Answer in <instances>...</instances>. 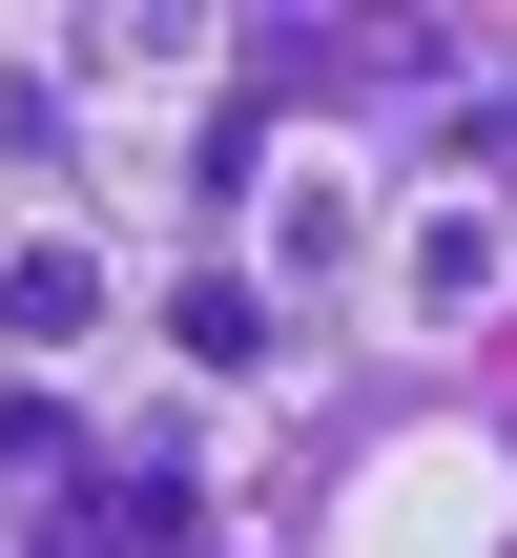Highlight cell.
<instances>
[{
	"label": "cell",
	"mask_w": 517,
	"mask_h": 558,
	"mask_svg": "<svg viewBox=\"0 0 517 558\" xmlns=\"http://www.w3.org/2000/svg\"><path fill=\"white\" fill-rule=\"evenodd\" d=\"M477 538H497V456H373L352 558H477Z\"/></svg>",
	"instance_id": "obj_1"
},
{
	"label": "cell",
	"mask_w": 517,
	"mask_h": 558,
	"mask_svg": "<svg viewBox=\"0 0 517 558\" xmlns=\"http://www.w3.org/2000/svg\"><path fill=\"white\" fill-rule=\"evenodd\" d=\"M352 228H373V166H352V145H269V186H249V248H269V269H332Z\"/></svg>",
	"instance_id": "obj_2"
},
{
	"label": "cell",
	"mask_w": 517,
	"mask_h": 558,
	"mask_svg": "<svg viewBox=\"0 0 517 558\" xmlns=\"http://www.w3.org/2000/svg\"><path fill=\"white\" fill-rule=\"evenodd\" d=\"M394 311L414 331H477L497 311V207H394Z\"/></svg>",
	"instance_id": "obj_3"
},
{
	"label": "cell",
	"mask_w": 517,
	"mask_h": 558,
	"mask_svg": "<svg viewBox=\"0 0 517 558\" xmlns=\"http://www.w3.org/2000/svg\"><path fill=\"white\" fill-rule=\"evenodd\" d=\"M104 290H124V269H104V228H21V248H0V331H21V352L104 331Z\"/></svg>",
	"instance_id": "obj_4"
}]
</instances>
